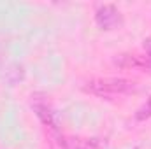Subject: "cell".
<instances>
[{"label": "cell", "instance_id": "1", "mask_svg": "<svg viewBox=\"0 0 151 149\" xmlns=\"http://www.w3.org/2000/svg\"><path fill=\"white\" fill-rule=\"evenodd\" d=\"M137 90V82L125 77H95L84 84V91L97 95V97H116V95H128Z\"/></svg>", "mask_w": 151, "mask_h": 149}, {"label": "cell", "instance_id": "2", "mask_svg": "<svg viewBox=\"0 0 151 149\" xmlns=\"http://www.w3.org/2000/svg\"><path fill=\"white\" fill-rule=\"evenodd\" d=\"M123 14L113 4H102L95 11V23L104 32H113L123 27Z\"/></svg>", "mask_w": 151, "mask_h": 149}, {"label": "cell", "instance_id": "3", "mask_svg": "<svg viewBox=\"0 0 151 149\" xmlns=\"http://www.w3.org/2000/svg\"><path fill=\"white\" fill-rule=\"evenodd\" d=\"M113 63L118 69L123 70H146L151 69V58L150 56H139L134 53H121L113 58Z\"/></svg>", "mask_w": 151, "mask_h": 149}, {"label": "cell", "instance_id": "4", "mask_svg": "<svg viewBox=\"0 0 151 149\" xmlns=\"http://www.w3.org/2000/svg\"><path fill=\"white\" fill-rule=\"evenodd\" d=\"M34 111H35V114L39 116V119H40L46 126H49V128H53V130L58 128V126H56V121H55V114H53V111H51L46 104H35V105H34Z\"/></svg>", "mask_w": 151, "mask_h": 149}, {"label": "cell", "instance_id": "5", "mask_svg": "<svg viewBox=\"0 0 151 149\" xmlns=\"http://www.w3.org/2000/svg\"><path fill=\"white\" fill-rule=\"evenodd\" d=\"M72 149H100V144L97 139H76Z\"/></svg>", "mask_w": 151, "mask_h": 149}, {"label": "cell", "instance_id": "6", "mask_svg": "<svg viewBox=\"0 0 151 149\" xmlns=\"http://www.w3.org/2000/svg\"><path fill=\"white\" fill-rule=\"evenodd\" d=\"M148 117H151V97L148 98V102L142 104V105L137 109V112H135V119H137V121H144V119H148Z\"/></svg>", "mask_w": 151, "mask_h": 149}, {"label": "cell", "instance_id": "7", "mask_svg": "<svg viewBox=\"0 0 151 149\" xmlns=\"http://www.w3.org/2000/svg\"><path fill=\"white\" fill-rule=\"evenodd\" d=\"M142 47H144V51H146V54L151 58V35L150 37L144 39V42H142Z\"/></svg>", "mask_w": 151, "mask_h": 149}]
</instances>
